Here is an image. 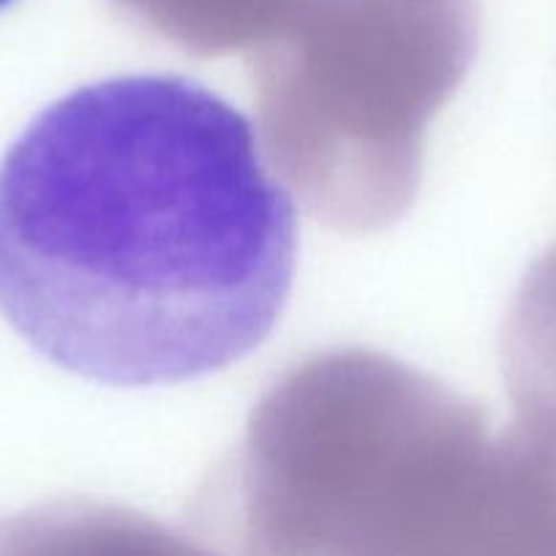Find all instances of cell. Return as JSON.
Returning <instances> with one entry per match:
<instances>
[{
	"label": "cell",
	"mask_w": 556,
	"mask_h": 556,
	"mask_svg": "<svg viewBox=\"0 0 556 556\" xmlns=\"http://www.w3.org/2000/svg\"><path fill=\"white\" fill-rule=\"evenodd\" d=\"M295 262V205L254 126L191 79L77 88L0 162V312L90 382L178 384L243 361Z\"/></svg>",
	"instance_id": "obj_1"
},
{
	"label": "cell",
	"mask_w": 556,
	"mask_h": 556,
	"mask_svg": "<svg viewBox=\"0 0 556 556\" xmlns=\"http://www.w3.org/2000/svg\"><path fill=\"white\" fill-rule=\"evenodd\" d=\"M478 36V0H308L251 52L256 137L285 189L336 232L399 222Z\"/></svg>",
	"instance_id": "obj_2"
},
{
	"label": "cell",
	"mask_w": 556,
	"mask_h": 556,
	"mask_svg": "<svg viewBox=\"0 0 556 556\" xmlns=\"http://www.w3.org/2000/svg\"><path fill=\"white\" fill-rule=\"evenodd\" d=\"M480 424L472 401L395 357L319 352L262 395L207 489L267 532H346L406 467Z\"/></svg>",
	"instance_id": "obj_3"
},
{
	"label": "cell",
	"mask_w": 556,
	"mask_h": 556,
	"mask_svg": "<svg viewBox=\"0 0 556 556\" xmlns=\"http://www.w3.org/2000/svg\"><path fill=\"white\" fill-rule=\"evenodd\" d=\"M502 374L516 426L556 462V245L529 265L502 328Z\"/></svg>",
	"instance_id": "obj_4"
},
{
	"label": "cell",
	"mask_w": 556,
	"mask_h": 556,
	"mask_svg": "<svg viewBox=\"0 0 556 556\" xmlns=\"http://www.w3.org/2000/svg\"><path fill=\"white\" fill-rule=\"evenodd\" d=\"M137 23L197 55L260 50L308 0H115Z\"/></svg>",
	"instance_id": "obj_5"
},
{
	"label": "cell",
	"mask_w": 556,
	"mask_h": 556,
	"mask_svg": "<svg viewBox=\"0 0 556 556\" xmlns=\"http://www.w3.org/2000/svg\"><path fill=\"white\" fill-rule=\"evenodd\" d=\"M9 3H12V0H0V9H3V7H9Z\"/></svg>",
	"instance_id": "obj_6"
}]
</instances>
